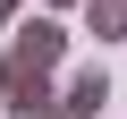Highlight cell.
<instances>
[{
  "instance_id": "6da1fadb",
  "label": "cell",
  "mask_w": 127,
  "mask_h": 119,
  "mask_svg": "<svg viewBox=\"0 0 127 119\" xmlns=\"http://www.w3.org/2000/svg\"><path fill=\"white\" fill-rule=\"evenodd\" d=\"M59 60H68V26H59V17H26V26H9V51H0V94H34V85H51Z\"/></svg>"
},
{
  "instance_id": "7a4b0ae2",
  "label": "cell",
  "mask_w": 127,
  "mask_h": 119,
  "mask_svg": "<svg viewBox=\"0 0 127 119\" xmlns=\"http://www.w3.org/2000/svg\"><path fill=\"white\" fill-rule=\"evenodd\" d=\"M59 102H68V119H102V102H110V68H102V60L76 68L68 85H59Z\"/></svg>"
},
{
  "instance_id": "3957f363",
  "label": "cell",
  "mask_w": 127,
  "mask_h": 119,
  "mask_svg": "<svg viewBox=\"0 0 127 119\" xmlns=\"http://www.w3.org/2000/svg\"><path fill=\"white\" fill-rule=\"evenodd\" d=\"M85 34L119 43V34H127V0H85Z\"/></svg>"
},
{
  "instance_id": "277c9868",
  "label": "cell",
  "mask_w": 127,
  "mask_h": 119,
  "mask_svg": "<svg viewBox=\"0 0 127 119\" xmlns=\"http://www.w3.org/2000/svg\"><path fill=\"white\" fill-rule=\"evenodd\" d=\"M9 119H68V102L51 85H34V94H9Z\"/></svg>"
},
{
  "instance_id": "5b68a950",
  "label": "cell",
  "mask_w": 127,
  "mask_h": 119,
  "mask_svg": "<svg viewBox=\"0 0 127 119\" xmlns=\"http://www.w3.org/2000/svg\"><path fill=\"white\" fill-rule=\"evenodd\" d=\"M17 9H26V0H0V26H17Z\"/></svg>"
},
{
  "instance_id": "8992f818",
  "label": "cell",
  "mask_w": 127,
  "mask_h": 119,
  "mask_svg": "<svg viewBox=\"0 0 127 119\" xmlns=\"http://www.w3.org/2000/svg\"><path fill=\"white\" fill-rule=\"evenodd\" d=\"M51 9H85V0H51Z\"/></svg>"
}]
</instances>
